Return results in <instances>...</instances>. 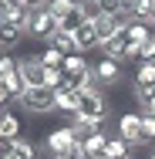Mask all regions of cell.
<instances>
[{
    "label": "cell",
    "mask_w": 155,
    "mask_h": 159,
    "mask_svg": "<svg viewBox=\"0 0 155 159\" xmlns=\"http://www.w3.org/2000/svg\"><path fill=\"white\" fill-rule=\"evenodd\" d=\"M78 115H81V119H91V122H98V125H105V122H108V115H111L108 92H105L101 85L88 81V85L78 92Z\"/></svg>",
    "instance_id": "obj_1"
},
{
    "label": "cell",
    "mask_w": 155,
    "mask_h": 159,
    "mask_svg": "<svg viewBox=\"0 0 155 159\" xmlns=\"http://www.w3.org/2000/svg\"><path fill=\"white\" fill-rule=\"evenodd\" d=\"M61 71H64V88H71V92H81L91 81V61L84 54H64Z\"/></svg>",
    "instance_id": "obj_2"
},
{
    "label": "cell",
    "mask_w": 155,
    "mask_h": 159,
    "mask_svg": "<svg viewBox=\"0 0 155 159\" xmlns=\"http://www.w3.org/2000/svg\"><path fill=\"white\" fill-rule=\"evenodd\" d=\"M58 31H61V24H58V17L47 10V3L31 10V17H27V37H34V41H44V44H47V41H51Z\"/></svg>",
    "instance_id": "obj_3"
},
{
    "label": "cell",
    "mask_w": 155,
    "mask_h": 159,
    "mask_svg": "<svg viewBox=\"0 0 155 159\" xmlns=\"http://www.w3.org/2000/svg\"><path fill=\"white\" fill-rule=\"evenodd\" d=\"M115 135L128 142V149H142V146H149V139H145V125H142V112H125V115H118Z\"/></svg>",
    "instance_id": "obj_4"
},
{
    "label": "cell",
    "mask_w": 155,
    "mask_h": 159,
    "mask_svg": "<svg viewBox=\"0 0 155 159\" xmlns=\"http://www.w3.org/2000/svg\"><path fill=\"white\" fill-rule=\"evenodd\" d=\"M125 78V68H122V61H111V58H98V61H91V81L94 85H101L105 92L108 88H115L118 81Z\"/></svg>",
    "instance_id": "obj_5"
},
{
    "label": "cell",
    "mask_w": 155,
    "mask_h": 159,
    "mask_svg": "<svg viewBox=\"0 0 155 159\" xmlns=\"http://www.w3.org/2000/svg\"><path fill=\"white\" fill-rule=\"evenodd\" d=\"M17 102L27 115H54V92L51 88H27Z\"/></svg>",
    "instance_id": "obj_6"
},
{
    "label": "cell",
    "mask_w": 155,
    "mask_h": 159,
    "mask_svg": "<svg viewBox=\"0 0 155 159\" xmlns=\"http://www.w3.org/2000/svg\"><path fill=\"white\" fill-rule=\"evenodd\" d=\"M81 139L71 132V125H58V129H51L47 132V139H44V152L51 159H58V156H64L67 149H74Z\"/></svg>",
    "instance_id": "obj_7"
},
{
    "label": "cell",
    "mask_w": 155,
    "mask_h": 159,
    "mask_svg": "<svg viewBox=\"0 0 155 159\" xmlns=\"http://www.w3.org/2000/svg\"><path fill=\"white\" fill-rule=\"evenodd\" d=\"M17 68H20V75H24V81H27V88H44V64L37 54H27V58H17Z\"/></svg>",
    "instance_id": "obj_8"
},
{
    "label": "cell",
    "mask_w": 155,
    "mask_h": 159,
    "mask_svg": "<svg viewBox=\"0 0 155 159\" xmlns=\"http://www.w3.org/2000/svg\"><path fill=\"white\" fill-rule=\"evenodd\" d=\"M20 132H24V119L17 115V112H0V139H7V142H14V139H20Z\"/></svg>",
    "instance_id": "obj_9"
},
{
    "label": "cell",
    "mask_w": 155,
    "mask_h": 159,
    "mask_svg": "<svg viewBox=\"0 0 155 159\" xmlns=\"http://www.w3.org/2000/svg\"><path fill=\"white\" fill-rule=\"evenodd\" d=\"M74 44H78V54H88V51H101L94 24H81V27L74 31Z\"/></svg>",
    "instance_id": "obj_10"
},
{
    "label": "cell",
    "mask_w": 155,
    "mask_h": 159,
    "mask_svg": "<svg viewBox=\"0 0 155 159\" xmlns=\"http://www.w3.org/2000/svg\"><path fill=\"white\" fill-rule=\"evenodd\" d=\"M115 132H108V129L101 125L94 135H88L81 146H84V159H94V156H105V146H108V139H111Z\"/></svg>",
    "instance_id": "obj_11"
},
{
    "label": "cell",
    "mask_w": 155,
    "mask_h": 159,
    "mask_svg": "<svg viewBox=\"0 0 155 159\" xmlns=\"http://www.w3.org/2000/svg\"><path fill=\"white\" fill-rule=\"evenodd\" d=\"M122 31H125V37H128V44H145V41L155 37L152 27H149V24H138V20H128Z\"/></svg>",
    "instance_id": "obj_12"
},
{
    "label": "cell",
    "mask_w": 155,
    "mask_h": 159,
    "mask_svg": "<svg viewBox=\"0 0 155 159\" xmlns=\"http://www.w3.org/2000/svg\"><path fill=\"white\" fill-rule=\"evenodd\" d=\"M101 51H105V58H111V61H125V51H128V37H125V31H118L108 44H101Z\"/></svg>",
    "instance_id": "obj_13"
},
{
    "label": "cell",
    "mask_w": 155,
    "mask_h": 159,
    "mask_svg": "<svg viewBox=\"0 0 155 159\" xmlns=\"http://www.w3.org/2000/svg\"><path fill=\"white\" fill-rule=\"evenodd\" d=\"M24 37H27V34L20 31V27H14V24H0V51H10V48H17Z\"/></svg>",
    "instance_id": "obj_14"
},
{
    "label": "cell",
    "mask_w": 155,
    "mask_h": 159,
    "mask_svg": "<svg viewBox=\"0 0 155 159\" xmlns=\"http://www.w3.org/2000/svg\"><path fill=\"white\" fill-rule=\"evenodd\" d=\"M135 98H138V112L142 115H155V85L135 88Z\"/></svg>",
    "instance_id": "obj_15"
},
{
    "label": "cell",
    "mask_w": 155,
    "mask_h": 159,
    "mask_svg": "<svg viewBox=\"0 0 155 159\" xmlns=\"http://www.w3.org/2000/svg\"><path fill=\"white\" fill-rule=\"evenodd\" d=\"M78 7H81V0H47V10L58 17V24H61L67 14H74Z\"/></svg>",
    "instance_id": "obj_16"
},
{
    "label": "cell",
    "mask_w": 155,
    "mask_h": 159,
    "mask_svg": "<svg viewBox=\"0 0 155 159\" xmlns=\"http://www.w3.org/2000/svg\"><path fill=\"white\" fill-rule=\"evenodd\" d=\"M51 48H58L61 54H78V44H74V34H67V31H58L51 41H47Z\"/></svg>",
    "instance_id": "obj_17"
},
{
    "label": "cell",
    "mask_w": 155,
    "mask_h": 159,
    "mask_svg": "<svg viewBox=\"0 0 155 159\" xmlns=\"http://www.w3.org/2000/svg\"><path fill=\"white\" fill-rule=\"evenodd\" d=\"M155 85V61H142L135 68V88H149Z\"/></svg>",
    "instance_id": "obj_18"
},
{
    "label": "cell",
    "mask_w": 155,
    "mask_h": 159,
    "mask_svg": "<svg viewBox=\"0 0 155 159\" xmlns=\"http://www.w3.org/2000/svg\"><path fill=\"white\" fill-rule=\"evenodd\" d=\"M3 88H7V95H10V98H20L24 92H27V81H24V75H20V68H17L10 78H3Z\"/></svg>",
    "instance_id": "obj_19"
},
{
    "label": "cell",
    "mask_w": 155,
    "mask_h": 159,
    "mask_svg": "<svg viewBox=\"0 0 155 159\" xmlns=\"http://www.w3.org/2000/svg\"><path fill=\"white\" fill-rule=\"evenodd\" d=\"M105 156H108V159H125V156H131V149H128V142H125V139L111 135V139H108V146H105Z\"/></svg>",
    "instance_id": "obj_20"
},
{
    "label": "cell",
    "mask_w": 155,
    "mask_h": 159,
    "mask_svg": "<svg viewBox=\"0 0 155 159\" xmlns=\"http://www.w3.org/2000/svg\"><path fill=\"white\" fill-rule=\"evenodd\" d=\"M14 159H37V146H34L31 139H14V152H10Z\"/></svg>",
    "instance_id": "obj_21"
},
{
    "label": "cell",
    "mask_w": 155,
    "mask_h": 159,
    "mask_svg": "<svg viewBox=\"0 0 155 159\" xmlns=\"http://www.w3.org/2000/svg\"><path fill=\"white\" fill-rule=\"evenodd\" d=\"M37 58H41L44 68H61V64H64V54L58 51V48H51V44H47L44 51H37Z\"/></svg>",
    "instance_id": "obj_22"
},
{
    "label": "cell",
    "mask_w": 155,
    "mask_h": 159,
    "mask_svg": "<svg viewBox=\"0 0 155 159\" xmlns=\"http://www.w3.org/2000/svg\"><path fill=\"white\" fill-rule=\"evenodd\" d=\"M98 7H101V14H108V17H118L125 10V0H98Z\"/></svg>",
    "instance_id": "obj_23"
},
{
    "label": "cell",
    "mask_w": 155,
    "mask_h": 159,
    "mask_svg": "<svg viewBox=\"0 0 155 159\" xmlns=\"http://www.w3.org/2000/svg\"><path fill=\"white\" fill-rule=\"evenodd\" d=\"M17 71V58H10V54H0V81L3 78H10Z\"/></svg>",
    "instance_id": "obj_24"
},
{
    "label": "cell",
    "mask_w": 155,
    "mask_h": 159,
    "mask_svg": "<svg viewBox=\"0 0 155 159\" xmlns=\"http://www.w3.org/2000/svg\"><path fill=\"white\" fill-rule=\"evenodd\" d=\"M142 61H155V37L145 41V44H138V64Z\"/></svg>",
    "instance_id": "obj_25"
},
{
    "label": "cell",
    "mask_w": 155,
    "mask_h": 159,
    "mask_svg": "<svg viewBox=\"0 0 155 159\" xmlns=\"http://www.w3.org/2000/svg\"><path fill=\"white\" fill-rule=\"evenodd\" d=\"M142 125H145V139H149V146H155V115H142Z\"/></svg>",
    "instance_id": "obj_26"
},
{
    "label": "cell",
    "mask_w": 155,
    "mask_h": 159,
    "mask_svg": "<svg viewBox=\"0 0 155 159\" xmlns=\"http://www.w3.org/2000/svg\"><path fill=\"white\" fill-rule=\"evenodd\" d=\"M10 102H14V98L7 95V88L0 85V112H7V105H10Z\"/></svg>",
    "instance_id": "obj_27"
},
{
    "label": "cell",
    "mask_w": 155,
    "mask_h": 159,
    "mask_svg": "<svg viewBox=\"0 0 155 159\" xmlns=\"http://www.w3.org/2000/svg\"><path fill=\"white\" fill-rule=\"evenodd\" d=\"M20 3H24V7H27V10H34V7H44V3H47V0H20Z\"/></svg>",
    "instance_id": "obj_28"
},
{
    "label": "cell",
    "mask_w": 155,
    "mask_h": 159,
    "mask_svg": "<svg viewBox=\"0 0 155 159\" xmlns=\"http://www.w3.org/2000/svg\"><path fill=\"white\" fill-rule=\"evenodd\" d=\"M152 24H155V0H152Z\"/></svg>",
    "instance_id": "obj_29"
},
{
    "label": "cell",
    "mask_w": 155,
    "mask_h": 159,
    "mask_svg": "<svg viewBox=\"0 0 155 159\" xmlns=\"http://www.w3.org/2000/svg\"><path fill=\"white\" fill-rule=\"evenodd\" d=\"M125 159H135V156H125Z\"/></svg>",
    "instance_id": "obj_30"
},
{
    "label": "cell",
    "mask_w": 155,
    "mask_h": 159,
    "mask_svg": "<svg viewBox=\"0 0 155 159\" xmlns=\"http://www.w3.org/2000/svg\"><path fill=\"white\" fill-rule=\"evenodd\" d=\"M0 85H3V81H0Z\"/></svg>",
    "instance_id": "obj_31"
},
{
    "label": "cell",
    "mask_w": 155,
    "mask_h": 159,
    "mask_svg": "<svg viewBox=\"0 0 155 159\" xmlns=\"http://www.w3.org/2000/svg\"><path fill=\"white\" fill-rule=\"evenodd\" d=\"M0 24H3V20H0Z\"/></svg>",
    "instance_id": "obj_32"
}]
</instances>
